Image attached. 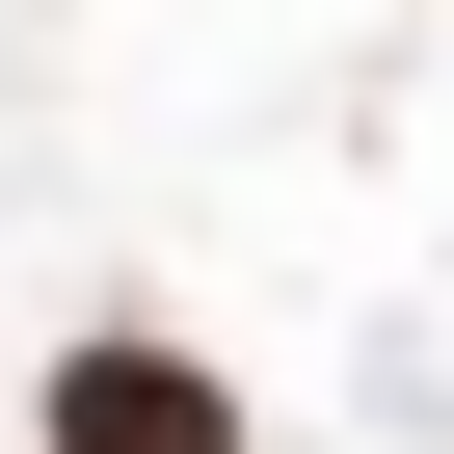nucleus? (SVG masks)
Wrapping results in <instances>:
<instances>
[{"label":"nucleus","mask_w":454,"mask_h":454,"mask_svg":"<svg viewBox=\"0 0 454 454\" xmlns=\"http://www.w3.org/2000/svg\"><path fill=\"white\" fill-rule=\"evenodd\" d=\"M54 454H241L214 348H54Z\"/></svg>","instance_id":"f257e3e1"}]
</instances>
